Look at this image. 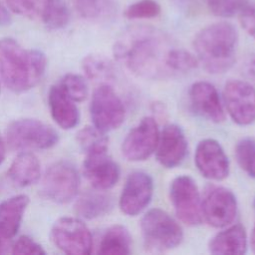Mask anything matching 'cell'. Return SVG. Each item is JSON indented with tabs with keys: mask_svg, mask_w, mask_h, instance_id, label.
<instances>
[{
	"mask_svg": "<svg viewBox=\"0 0 255 255\" xmlns=\"http://www.w3.org/2000/svg\"><path fill=\"white\" fill-rule=\"evenodd\" d=\"M41 168L37 156L31 152L20 153L11 163L7 175L17 186L26 187L38 181Z\"/></svg>",
	"mask_w": 255,
	"mask_h": 255,
	"instance_id": "44dd1931",
	"label": "cell"
},
{
	"mask_svg": "<svg viewBox=\"0 0 255 255\" xmlns=\"http://www.w3.org/2000/svg\"><path fill=\"white\" fill-rule=\"evenodd\" d=\"M238 32L229 22L221 21L201 29L193 40L198 62L211 74H223L236 60Z\"/></svg>",
	"mask_w": 255,
	"mask_h": 255,
	"instance_id": "3957f363",
	"label": "cell"
},
{
	"mask_svg": "<svg viewBox=\"0 0 255 255\" xmlns=\"http://www.w3.org/2000/svg\"><path fill=\"white\" fill-rule=\"evenodd\" d=\"M70 21V9L64 0H54L43 23L49 29L65 28Z\"/></svg>",
	"mask_w": 255,
	"mask_h": 255,
	"instance_id": "4dcf8cb0",
	"label": "cell"
},
{
	"mask_svg": "<svg viewBox=\"0 0 255 255\" xmlns=\"http://www.w3.org/2000/svg\"><path fill=\"white\" fill-rule=\"evenodd\" d=\"M244 74L245 76L255 84V54L251 55L244 64Z\"/></svg>",
	"mask_w": 255,
	"mask_h": 255,
	"instance_id": "d590c367",
	"label": "cell"
},
{
	"mask_svg": "<svg viewBox=\"0 0 255 255\" xmlns=\"http://www.w3.org/2000/svg\"><path fill=\"white\" fill-rule=\"evenodd\" d=\"M12 253L21 255H42L46 252L40 244L29 236L24 235L15 241L12 246Z\"/></svg>",
	"mask_w": 255,
	"mask_h": 255,
	"instance_id": "836d02e7",
	"label": "cell"
},
{
	"mask_svg": "<svg viewBox=\"0 0 255 255\" xmlns=\"http://www.w3.org/2000/svg\"><path fill=\"white\" fill-rule=\"evenodd\" d=\"M7 249V244L6 241H0V254L5 253Z\"/></svg>",
	"mask_w": 255,
	"mask_h": 255,
	"instance_id": "ab89813d",
	"label": "cell"
},
{
	"mask_svg": "<svg viewBox=\"0 0 255 255\" xmlns=\"http://www.w3.org/2000/svg\"><path fill=\"white\" fill-rule=\"evenodd\" d=\"M235 157L239 166L255 178V139L245 137L240 139L235 147Z\"/></svg>",
	"mask_w": 255,
	"mask_h": 255,
	"instance_id": "f1b7e54d",
	"label": "cell"
},
{
	"mask_svg": "<svg viewBox=\"0 0 255 255\" xmlns=\"http://www.w3.org/2000/svg\"><path fill=\"white\" fill-rule=\"evenodd\" d=\"M153 194V180L144 171L131 172L125 182L119 199L123 213L135 216L141 213L150 203Z\"/></svg>",
	"mask_w": 255,
	"mask_h": 255,
	"instance_id": "4fadbf2b",
	"label": "cell"
},
{
	"mask_svg": "<svg viewBox=\"0 0 255 255\" xmlns=\"http://www.w3.org/2000/svg\"><path fill=\"white\" fill-rule=\"evenodd\" d=\"M131 236L128 230L120 224L107 229L102 237L99 253L104 255H127L130 253Z\"/></svg>",
	"mask_w": 255,
	"mask_h": 255,
	"instance_id": "603a6c76",
	"label": "cell"
},
{
	"mask_svg": "<svg viewBox=\"0 0 255 255\" xmlns=\"http://www.w3.org/2000/svg\"><path fill=\"white\" fill-rule=\"evenodd\" d=\"M5 2L14 13L43 22L54 0H5Z\"/></svg>",
	"mask_w": 255,
	"mask_h": 255,
	"instance_id": "d4e9b609",
	"label": "cell"
},
{
	"mask_svg": "<svg viewBox=\"0 0 255 255\" xmlns=\"http://www.w3.org/2000/svg\"><path fill=\"white\" fill-rule=\"evenodd\" d=\"M80 176L77 168L67 160L52 164L46 171L42 185V195L56 203L70 202L78 193Z\"/></svg>",
	"mask_w": 255,
	"mask_h": 255,
	"instance_id": "52a82bcc",
	"label": "cell"
},
{
	"mask_svg": "<svg viewBox=\"0 0 255 255\" xmlns=\"http://www.w3.org/2000/svg\"><path fill=\"white\" fill-rule=\"evenodd\" d=\"M194 162L199 172L208 179L220 181L229 174L228 156L216 139L204 138L198 142Z\"/></svg>",
	"mask_w": 255,
	"mask_h": 255,
	"instance_id": "5bb4252c",
	"label": "cell"
},
{
	"mask_svg": "<svg viewBox=\"0 0 255 255\" xmlns=\"http://www.w3.org/2000/svg\"><path fill=\"white\" fill-rule=\"evenodd\" d=\"M247 233L240 224L229 225L209 241L208 249L216 255H241L247 251Z\"/></svg>",
	"mask_w": 255,
	"mask_h": 255,
	"instance_id": "d6986e66",
	"label": "cell"
},
{
	"mask_svg": "<svg viewBox=\"0 0 255 255\" xmlns=\"http://www.w3.org/2000/svg\"><path fill=\"white\" fill-rule=\"evenodd\" d=\"M48 105L53 120L64 129H71L79 124L80 113L74 101L58 86H52L48 93Z\"/></svg>",
	"mask_w": 255,
	"mask_h": 255,
	"instance_id": "ac0fdd59",
	"label": "cell"
},
{
	"mask_svg": "<svg viewBox=\"0 0 255 255\" xmlns=\"http://www.w3.org/2000/svg\"><path fill=\"white\" fill-rule=\"evenodd\" d=\"M158 138L156 121L152 117H145L126 135L122 152L129 161H143L155 151Z\"/></svg>",
	"mask_w": 255,
	"mask_h": 255,
	"instance_id": "7c38bea8",
	"label": "cell"
},
{
	"mask_svg": "<svg viewBox=\"0 0 255 255\" xmlns=\"http://www.w3.org/2000/svg\"><path fill=\"white\" fill-rule=\"evenodd\" d=\"M6 139L12 149H47L57 144L59 134L51 126L39 120L19 119L7 127Z\"/></svg>",
	"mask_w": 255,
	"mask_h": 255,
	"instance_id": "5b68a950",
	"label": "cell"
},
{
	"mask_svg": "<svg viewBox=\"0 0 255 255\" xmlns=\"http://www.w3.org/2000/svg\"><path fill=\"white\" fill-rule=\"evenodd\" d=\"M84 173L95 189L105 191L117 184L121 171L118 163L108 154V151H99L87 154L84 161Z\"/></svg>",
	"mask_w": 255,
	"mask_h": 255,
	"instance_id": "2e32d148",
	"label": "cell"
},
{
	"mask_svg": "<svg viewBox=\"0 0 255 255\" xmlns=\"http://www.w3.org/2000/svg\"><path fill=\"white\" fill-rule=\"evenodd\" d=\"M0 241H6V239H4V238L0 235Z\"/></svg>",
	"mask_w": 255,
	"mask_h": 255,
	"instance_id": "60d3db41",
	"label": "cell"
},
{
	"mask_svg": "<svg viewBox=\"0 0 255 255\" xmlns=\"http://www.w3.org/2000/svg\"><path fill=\"white\" fill-rule=\"evenodd\" d=\"M239 19L244 30L255 39V3L246 4L239 12Z\"/></svg>",
	"mask_w": 255,
	"mask_h": 255,
	"instance_id": "e575fe53",
	"label": "cell"
},
{
	"mask_svg": "<svg viewBox=\"0 0 255 255\" xmlns=\"http://www.w3.org/2000/svg\"><path fill=\"white\" fill-rule=\"evenodd\" d=\"M82 68L86 76L93 81H111L115 77V67L105 56L92 54L83 59Z\"/></svg>",
	"mask_w": 255,
	"mask_h": 255,
	"instance_id": "484cf974",
	"label": "cell"
},
{
	"mask_svg": "<svg viewBox=\"0 0 255 255\" xmlns=\"http://www.w3.org/2000/svg\"><path fill=\"white\" fill-rule=\"evenodd\" d=\"M237 214V199L228 188L211 185L206 188L202 198V216L212 227L229 226Z\"/></svg>",
	"mask_w": 255,
	"mask_h": 255,
	"instance_id": "30bf717a",
	"label": "cell"
},
{
	"mask_svg": "<svg viewBox=\"0 0 255 255\" xmlns=\"http://www.w3.org/2000/svg\"><path fill=\"white\" fill-rule=\"evenodd\" d=\"M52 242L66 254L86 255L93 249V236L88 226L75 217H61L52 226Z\"/></svg>",
	"mask_w": 255,
	"mask_h": 255,
	"instance_id": "9c48e42d",
	"label": "cell"
},
{
	"mask_svg": "<svg viewBox=\"0 0 255 255\" xmlns=\"http://www.w3.org/2000/svg\"><path fill=\"white\" fill-rule=\"evenodd\" d=\"M160 6L154 0H139L129 6L125 11V16L128 19H150L160 13Z\"/></svg>",
	"mask_w": 255,
	"mask_h": 255,
	"instance_id": "1f68e13d",
	"label": "cell"
},
{
	"mask_svg": "<svg viewBox=\"0 0 255 255\" xmlns=\"http://www.w3.org/2000/svg\"><path fill=\"white\" fill-rule=\"evenodd\" d=\"M193 111L209 122L219 124L225 120L224 109L216 88L205 81L193 83L188 91Z\"/></svg>",
	"mask_w": 255,
	"mask_h": 255,
	"instance_id": "e0dca14e",
	"label": "cell"
},
{
	"mask_svg": "<svg viewBox=\"0 0 255 255\" xmlns=\"http://www.w3.org/2000/svg\"><path fill=\"white\" fill-rule=\"evenodd\" d=\"M90 113L94 127L105 133L120 128L126 117L122 100L108 84H102L95 90Z\"/></svg>",
	"mask_w": 255,
	"mask_h": 255,
	"instance_id": "ba28073f",
	"label": "cell"
},
{
	"mask_svg": "<svg viewBox=\"0 0 255 255\" xmlns=\"http://www.w3.org/2000/svg\"><path fill=\"white\" fill-rule=\"evenodd\" d=\"M250 243H251L252 250H253V252L255 253V225H254L253 230H252V233H251V240H250Z\"/></svg>",
	"mask_w": 255,
	"mask_h": 255,
	"instance_id": "f35d334b",
	"label": "cell"
},
{
	"mask_svg": "<svg viewBox=\"0 0 255 255\" xmlns=\"http://www.w3.org/2000/svg\"><path fill=\"white\" fill-rule=\"evenodd\" d=\"M114 207V199L108 194L98 191L83 193L75 204L77 214L85 219H95L108 214Z\"/></svg>",
	"mask_w": 255,
	"mask_h": 255,
	"instance_id": "7402d4cb",
	"label": "cell"
},
{
	"mask_svg": "<svg viewBox=\"0 0 255 255\" xmlns=\"http://www.w3.org/2000/svg\"><path fill=\"white\" fill-rule=\"evenodd\" d=\"M169 197L181 222L188 226L202 222V198L192 177L181 174L173 178L169 186Z\"/></svg>",
	"mask_w": 255,
	"mask_h": 255,
	"instance_id": "8992f818",
	"label": "cell"
},
{
	"mask_svg": "<svg viewBox=\"0 0 255 255\" xmlns=\"http://www.w3.org/2000/svg\"><path fill=\"white\" fill-rule=\"evenodd\" d=\"M11 22V15L8 9L0 2V26H7Z\"/></svg>",
	"mask_w": 255,
	"mask_h": 255,
	"instance_id": "8d00e7d4",
	"label": "cell"
},
{
	"mask_svg": "<svg viewBox=\"0 0 255 255\" xmlns=\"http://www.w3.org/2000/svg\"><path fill=\"white\" fill-rule=\"evenodd\" d=\"M60 87L74 102H83L89 93L86 80L78 74L65 75L61 80Z\"/></svg>",
	"mask_w": 255,
	"mask_h": 255,
	"instance_id": "f546056e",
	"label": "cell"
},
{
	"mask_svg": "<svg viewBox=\"0 0 255 255\" xmlns=\"http://www.w3.org/2000/svg\"><path fill=\"white\" fill-rule=\"evenodd\" d=\"M198 66V59L184 49L173 48L167 57V68L170 74L187 73Z\"/></svg>",
	"mask_w": 255,
	"mask_h": 255,
	"instance_id": "83f0119b",
	"label": "cell"
},
{
	"mask_svg": "<svg viewBox=\"0 0 255 255\" xmlns=\"http://www.w3.org/2000/svg\"><path fill=\"white\" fill-rule=\"evenodd\" d=\"M5 144H4V141H3V138L0 134V164L2 163V161L4 160L5 158Z\"/></svg>",
	"mask_w": 255,
	"mask_h": 255,
	"instance_id": "74e56055",
	"label": "cell"
},
{
	"mask_svg": "<svg viewBox=\"0 0 255 255\" xmlns=\"http://www.w3.org/2000/svg\"><path fill=\"white\" fill-rule=\"evenodd\" d=\"M188 143L182 128L170 124L163 128L159 133L155 156L157 161L166 168L179 165L187 154Z\"/></svg>",
	"mask_w": 255,
	"mask_h": 255,
	"instance_id": "9a60e30c",
	"label": "cell"
},
{
	"mask_svg": "<svg viewBox=\"0 0 255 255\" xmlns=\"http://www.w3.org/2000/svg\"><path fill=\"white\" fill-rule=\"evenodd\" d=\"M29 201L27 195L19 194L0 203V235L4 239L16 235Z\"/></svg>",
	"mask_w": 255,
	"mask_h": 255,
	"instance_id": "ffe728a7",
	"label": "cell"
},
{
	"mask_svg": "<svg viewBox=\"0 0 255 255\" xmlns=\"http://www.w3.org/2000/svg\"><path fill=\"white\" fill-rule=\"evenodd\" d=\"M77 141L86 154L107 151L109 139L105 132L95 127H85L77 133Z\"/></svg>",
	"mask_w": 255,
	"mask_h": 255,
	"instance_id": "4316f807",
	"label": "cell"
},
{
	"mask_svg": "<svg viewBox=\"0 0 255 255\" xmlns=\"http://www.w3.org/2000/svg\"><path fill=\"white\" fill-rule=\"evenodd\" d=\"M254 207H255V199H254Z\"/></svg>",
	"mask_w": 255,
	"mask_h": 255,
	"instance_id": "b9f144b4",
	"label": "cell"
},
{
	"mask_svg": "<svg viewBox=\"0 0 255 255\" xmlns=\"http://www.w3.org/2000/svg\"><path fill=\"white\" fill-rule=\"evenodd\" d=\"M47 68L45 54L23 48L12 38L0 39V75L8 89L24 93L33 89Z\"/></svg>",
	"mask_w": 255,
	"mask_h": 255,
	"instance_id": "7a4b0ae2",
	"label": "cell"
},
{
	"mask_svg": "<svg viewBox=\"0 0 255 255\" xmlns=\"http://www.w3.org/2000/svg\"><path fill=\"white\" fill-rule=\"evenodd\" d=\"M223 101L228 115L238 126H250L255 123V88L241 80L226 83L223 89Z\"/></svg>",
	"mask_w": 255,
	"mask_h": 255,
	"instance_id": "8fae6325",
	"label": "cell"
},
{
	"mask_svg": "<svg viewBox=\"0 0 255 255\" xmlns=\"http://www.w3.org/2000/svg\"><path fill=\"white\" fill-rule=\"evenodd\" d=\"M205 3L212 14L229 18L242 10L246 0H205Z\"/></svg>",
	"mask_w": 255,
	"mask_h": 255,
	"instance_id": "d6a6232c",
	"label": "cell"
},
{
	"mask_svg": "<svg viewBox=\"0 0 255 255\" xmlns=\"http://www.w3.org/2000/svg\"><path fill=\"white\" fill-rule=\"evenodd\" d=\"M144 248L148 252L161 253L177 247L183 239V231L177 221L159 208L149 209L140 220Z\"/></svg>",
	"mask_w": 255,
	"mask_h": 255,
	"instance_id": "277c9868",
	"label": "cell"
},
{
	"mask_svg": "<svg viewBox=\"0 0 255 255\" xmlns=\"http://www.w3.org/2000/svg\"><path fill=\"white\" fill-rule=\"evenodd\" d=\"M79 14L88 20H107L117 13L115 0H73Z\"/></svg>",
	"mask_w": 255,
	"mask_h": 255,
	"instance_id": "cb8c5ba5",
	"label": "cell"
},
{
	"mask_svg": "<svg viewBox=\"0 0 255 255\" xmlns=\"http://www.w3.org/2000/svg\"><path fill=\"white\" fill-rule=\"evenodd\" d=\"M172 49L168 38L160 30L147 25L127 28L114 45L116 60L130 73L145 79L171 75L167 57Z\"/></svg>",
	"mask_w": 255,
	"mask_h": 255,
	"instance_id": "6da1fadb",
	"label": "cell"
}]
</instances>
